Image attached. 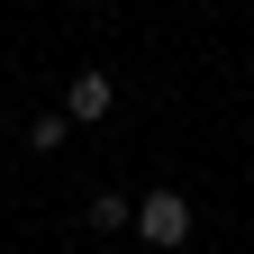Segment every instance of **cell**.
<instances>
[{"label": "cell", "mask_w": 254, "mask_h": 254, "mask_svg": "<svg viewBox=\"0 0 254 254\" xmlns=\"http://www.w3.org/2000/svg\"><path fill=\"white\" fill-rule=\"evenodd\" d=\"M64 136H73V118H64V109H37V118H27V145H37V154H55Z\"/></svg>", "instance_id": "3957f363"}, {"label": "cell", "mask_w": 254, "mask_h": 254, "mask_svg": "<svg viewBox=\"0 0 254 254\" xmlns=\"http://www.w3.org/2000/svg\"><path fill=\"white\" fill-rule=\"evenodd\" d=\"M118 109V82L109 73H73V91H64V118H73V127H100Z\"/></svg>", "instance_id": "7a4b0ae2"}, {"label": "cell", "mask_w": 254, "mask_h": 254, "mask_svg": "<svg viewBox=\"0 0 254 254\" xmlns=\"http://www.w3.org/2000/svg\"><path fill=\"white\" fill-rule=\"evenodd\" d=\"M136 236H145L154 254H173V245L190 236V200H182V190H145V200H136Z\"/></svg>", "instance_id": "6da1fadb"}, {"label": "cell", "mask_w": 254, "mask_h": 254, "mask_svg": "<svg viewBox=\"0 0 254 254\" xmlns=\"http://www.w3.org/2000/svg\"><path fill=\"white\" fill-rule=\"evenodd\" d=\"M127 218H136L127 190H91V227H127Z\"/></svg>", "instance_id": "277c9868"}]
</instances>
